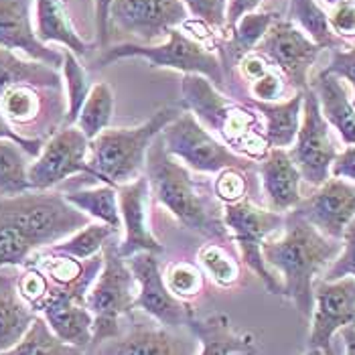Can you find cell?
Returning <instances> with one entry per match:
<instances>
[{"mask_svg":"<svg viewBox=\"0 0 355 355\" xmlns=\"http://www.w3.org/2000/svg\"><path fill=\"white\" fill-rule=\"evenodd\" d=\"M341 252V240L323 236L295 209L284 214L280 236L262 244V258L282 284V297L291 299L302 317L313 315V284Z\"/></svg>","mask_w":355,"mask_h":355,"instance_id":"obj_1","label":"cell"},{"mask_svg":"<svg viewBox=\"0 0 355 355\" xmlns=\"http://www.w3.org/2000/svg\"><path fill=\"white\" fill-rule=\"evenodd\" d=\"M144 177L148 179L155 201L163 205L183 227L219 244L232 242L223 223V211L207 193H203L193 179L191 171L166 153L161 135L148 146Z\"/></svg>","mask_w":355,"mask_h":355,"instance_id":"obj_2","label":"cell"},{"mask_svg":"<svg viewBox=\"0 0 355 355\" xmlns=\"http://www.w3.org/2000/svg\"><path fill=\"white\" fill-rule=\"evenodd\" d=\"M181 94L187 112L216 132L230 150L258 163L268 155L262 116L246 102L227 98L207 78L195 73L183 76Z\"/></svg>","mask_w":355,"mask_h":355,"instance_id":"obj_3","label":"cell"},{"mask_svg":"<svg viewBox=\"0 0 355 355\" xmlns=\"http://www.w3.org/2000/svg\"><path fill=\"white\" fill-rule=\"evenodd\" d=\"M181 114V108L166 106L135 128H106L89 140V177L110 187H120L140 177L148 146Z\"/></svg>","mask_w":355,"mask_h":355,"instance_id":"obj_4","label":"cell"},{"mask_svg":"<svg viewBox=\"0 0 355 355\" xmlns=\"http://www.w3.org/2000/svg\"><path fill=\"white\" fill-rule=\"evenodd\" d=\"M0 216L12 221L37 252L59 244L92 223V219L65 199V193L53 189H28L19 195L0 197Z\"/></svg>","mask_w":355,"mask_h":355,"instance_id":"obj_5","label":"cell"},{"mask_svg":"<svg viewBox=\"0 0 355 355\" xmlns=\"http://www.w3.org/2000/svg\"><path fill=\"white\" fill-rule=\"evenodd\" d=\"M85 306L94 317L87 352L118 337L122 333L120 321L137 309V282L114 240L102 248V270L85 293Z\"/></svg>","mask_w":355,"mask_h":355,"instance_id":"obj_6","label":"cell"},{"mask_svg":"<svg viewBox=\"0 0 355 355\" xmlns=\"http://www.w3.org/2000/svg\"><path fill=\"white\" fill-rule=\"evenodd\" d=\"M128 57H142L150 67H164L181 71L183 76H203L214 83L218 89L225 87V73L221 61L209 47L201 45L179 28H173L163 43L157 45H140V43H120L114 47H106L96 59V69H104L116 61Z\"/></svg>","mask_w":355,"mask_h":355,"instance_id":"obj_7","label":"cell"},{"mask_svg":"<svg viewBox=\"0 0 355 355\" xmlns=\"http://www.w3.org/2000/svg\"><path fill=\"white\" fill-rule=\"evenodd\" d=\"M164 148L171 157L197 173H216L223 168L256 171L258 164L230 150L214 137L191 112H181L161 132Z\"/></svg>","mask_w":355,"mask_h":355,"instance_id":"obj_8","label":"cell"},{"mask_svg":"<svg viewBox=\"0 0 355 355\" xmlns=\"http://www.w3.org/2000/svg\"><path fill=\"white\" fill-rule=\"evenodd\" d=\"M223 223L232 240L240 248L244 264L262 280L270 295H282L280 278L266 266L262 258V244L282 230L284 214H276L268 207H260L254 201L244 199L223 205Z\"/></svg>","mask_w":355,"mask_h":355,"instance_id":"obj_9","label":"cell"},{"mask_svg":"<svg viewBox=\"0 0 355 355\" xmlns=\"http://www.w3.org/2000/svg\"><path fill=\"white\" fill-rule=\"evenodd\" d=\"M288 155L301 173L302 183L313 189L321 187L331 177V164L339 155L337 140L311 87L302 92L301 128Z\"/></svg>","mask_w":355,"mask_h":355,"instance_id":"obj_10","label":"cell"},{"mask_svg":"<svg viewBox=\"0 0 355 355\" xmlns=\"http://www.w3.org/2000/svg\"><path fill=\"white\" fill-rule=\"evenodd\" d=\"M87 150L89 140L78 126H61L55 130L43 142L41 153L28 164L31 189L47 191L73 175H89Z\"/></svg>","mask_w":355,"mask_h":355,"instance_id":"obj_11","label":"cell"},{"mask_svg":"<svg viewBox=\"0 0 355 355\" xmlns=\"http://www.w3.org/2000/svg\"><path fill=\"white\" fill-rule=\"evenodd\" d=\"M189 17L181 0H112L110 31H122L140 45H155Z\"/></svg>","mask_w":355,"mask_h":355,"instance_id":"obj_12","label":"cell"},{"mask_svg":"<svg viewBox=\"0 0 355 355\" xmlns=\"http://www.w3.org/2000/svg\"><path fill=\"white\" fill-rule=\"evenodd\" d=\"M254 51L264 55L295 92L311 87L309 71L313 69L321 49L288 19H276Z\"/></svg>","mask_w":355,"mask_h":355,"instance_id":"obj_13","label":"cell"},{"mask_svg":"<svg viewBox=\"0 0 355 355\" xmlns=\"http://www.w3.org/2000/svg\"><path fill=\"white\" fill-rule=\"evenodd\" d=\"M137 282V309L150 315L163 327L181 329L195 317L191 304L179 301L164 284L159 254L137 252L124 258Z\"/></svg>","mask_w":355,"mask_h":355,"instance_id":"obj_14","label":"cell"},{"mask_svg":"<svg viewBox=\"0 0 355 355\" xmlns=\"http://www.w3.org/2000/svg\"><path fill=\"white\" fill-rule=\"evenodd\" d=\"M347 325H355V278H317L313 284V315L309 347L333 355L331 339Z\"/></svg>","mask_w":355,"mask_h":355,"instance_id":"obj_15","label":"cell"},{"mask_svg":"<svg viewBox=\"0 0 355 355\" xmlns=\"http://www.w3.org/2000/svg\"><path fill=\"white\" fill-rule=\"evenodd\" d=\"M295 211L323 236L341 240L345 227L355 218V183L341 177H329L309 197H302Z\"/></svg>","mask_w":355,"mask_h":355,"instance_id":"obj_16","label":"cell"},{"mask_svg":"<svg viewBox=\"0 0 355 355\" xmlns=\"http://www.w3.org/2000/svg\"><path fill=\"white\" fill-rule=\"evenodd\" d=\"M116 191H118L120 219L124 227V238L118 244V254L122 258H128L137 252L163 254L164 246L148 227V199H150L148 179L140 175L135 181L120 185Z\"/></svg>","mask_w":355,"mask_h":355,"instance_id":"obj_17","label":"cell"},{"mask_svg":"<svg viewBox=\"0 0 355 355\" xmlns=\"http://www.w3.org/2000/svg\"><path fill=\"white\" fill-rule=\"evenodd\" d=\"M199 341L189 333L171 327H140L108 339L85 355H197Z\"/></svg>","mask_w":355,"mask_h":355,"instance_id":"obj_18","label":"cell"},{"mask_svg":"<svg viewBox=\"0 0 355 355\" xmlns=\"http://www.w3.org/2000/svg\"><path fill=\"white\" fill-rule=\"evenodd\" d=\"M0 49L23 53L55 69L63 65V53L37 39L31 19V0H0Z\"/></svg>","mask_w":355,"mask_h":355,"instance_id":"obj_19","label":"cell"},{"mask_svg":"<svg viewBox=\"0 0 355 355\" xmlns=\"http://www.w3.org/2000/svg\"><path fill=\"white\" fill-rule=\"evenodd\" d=\"M256 173L260 175L268 209L276 214H288L302 201L301 173L286 148H270L258 163Z\"/></svg>","mask_w":355,"mask_h":355,"instance_id":"obj_20","label":"cell"},{"mask_svg":"<svg viewBox=\"0 0 355 355\" xmlns=\"http://www.w3.org/2000/svg\"><path fill=\"white\" fill-rule=\"evenodd\" d=\"M39 313L61 341L87 352L92 343L94 317L85 302L71 295H51Z\"/></svg>","mask_w":355,"mask_h":355,"instance_id":"obj_21","label":"cell"},{"mask_svg":"<svg viewBox=\"0 0 355 355\" xmlns=\"http://www.w3.org/2000/svg\"><path fill=\"white\" fill-rule=\"evenodd\" d=\"M187 329L199 341L197 355H256L258 345L252 333H238L227 315L216 313L205 319L193 317Z\"/></svg>","mask_w":355,"mask_h":355,"instance_id":"obj_22","label":"cell"},{"mask_svg":"<svg viewBox=\"0 0 355 355\" xmlns=\"http://www.w3.org/2000/svg\"><path fill=\"white\" fill-rule=\"evenodd\" d=\"M311 89L319 100V106L329 126L347 146H355V106L343 82L323 69L313 80Z\"/></svg>","mask_w":355,"mask_h":355,"instance_id":"obj_23","label":"cell"},{"mask_svg":"<svg viewBox=\"0 0 355 355\" xmlns=\"http://www.w3.org/2000/svg\"><path fill=\"white\" fill-rule=\"evenodd\" d=\"M35 33L41 43H59L76 57H85L92 49L73 27L65 0H35Z\"/></svg>","mask_w":355,"mask_h":355,"instance_id":"obj_24","label":"cell"},{"mask_svg":"<svg viewBox=\"0 0 355 355\" xmlns=\"http://www.w3.org/2000/svg\"><path fill=\"white\" fill-rule=\"evenodd\" d=\"M264 120V138L268 148H286L293 146L301 128L302 92H295L293 98L282 102H256L246 100Z\"/></svg>","mask_w":355,"mask_h":355,"instance_id":"obj_25","label":"cell"},{"mask_svg":"<svg viewBox=\"0 0 355 355\" xmlns=\"http://www.w3.org/2000/svg\"><path fill=\"white\" fill-rule=\"evenodd\" d=\"M35 319L37 313L17 291V276L0 270V354L19 343Z\"/></svg>","mask_w":355,"mask_h":355,"instance_id":"obj_26","label":"cell"},{"mask_svg":"<svg viewBox=\"0 0 355 355\" xmlns=\"http://www.w3.org/2000/svg\"><path fill=\"white\" fill-rule=\"evenodd\" d=\"M276 19H280L276 12H248L244 15L236 27L232 28L225 35V41L221 45V67L223 73L232 67H236V63L250 51L256 49V45L262 41V37L268 33V28L272 27V23Z\"/></svg>","mask_w":355,"mask_h":355,"instance_id":"obj_27","label":"cell"},{"mask_svg":"<svg viewBox=\"0 0 355 355\" xmlns=\"http://www.w3.org/2000/svg\"><path fill=\"white\" fill-rule=\"evenodd\" d=\"M31 83L37 87H49V89H61L63 78L55 67L45 63L23 59L19 53L0 49V98L15 85Z\"/></svg>","mask_w":355,"mask_h":355,"instance_id":"obj_28","label":"cell"},{"mask_svg":"<svg viewBox=\"0 0 355 355\" xmlns=\"http://www.w3.org/2000/svg\"><path fill=\"white\" fill-rule=\"evenodd\" d=\"M288 21L301 28L321 51L345 49V41L331 31L327 12L317 0H288Z\"/></svg>","mask_w":355,"mask_h":355,"instance_id":"obj_29","label":"cell"},{"mask_svg":"<svg viewBox=\"0 0 355 355\" xmlns=\"http://www.w3.org/2000/svg\"><path fill=\"white\" fill-rule=\"evenodd\" d=\"M65 199L73 207L83 211L89 219H98L100 223L110 225L116 234L122 230L116 187L100 185V187H94V189H80V191L65 193Z\"/></svg>","mask_w":355,"mask_h":355,"instance_id":"obj_30","label":"cell"},{"mask_svg":"<svg viewBox=\"0 0 355 355\" xmlns=\"http://www.w3.org/2000/svg\"><path fill=\"white\" fill-rule=\"evenodd\" d=\"M0 355H85V352L61 341L45 323V319L37 315L23 339Z\"/></svg>","mask_w":355,"mask_h":355,"instance_id":"obj_31","label":"cell"},{"mask_svg":"<svg viewBox=\"0 0 355 355\" xmlns=\"http://www.w3.org/2000/svg\"><path fill=\"white\" fill-rule=\"evenodd\" d=\"M112 114H114V92L110 83L98 82L96 85H92L76 124L87 140H94L102 130L108 128Z\"/></svg>","mask_w":355,"mask_h":355,"instance_id":"obj_32","label":"cell"},{"mask_svg":"<svg viewBox=\"0 0 355 355\" xmlns=\"http://www.w3.org/2000/svg\"><path fill=\"white\" fill-rule=\"evenodd\" d=\"M27 153L12 140L0 138V197L19 195L31 189Z\"/></svg>","mask_w":355,"mask_h":355,"instance_id":"obj_33","label":"cell"},{"mask_svg":"<svg viewBox=\"0 0 355 355\" xmlns=\"http://www.w3.org/2000/svg\"><path fill=\"white\" fill-rule=\"evenodd\" d=\"M63 82L67 87V98H65V116H63V126H76V120L80 116L83 102L92 89V83L87 78V71L83 69L80 59L71 51H63Z\"/></svg>","mask_w":355,"mask_h":355,"instance_id":"obj_34","label":"cell"},{"mask_svg":"<svg viewBox=\"0 0 355 355\" xmlns=\"http://www.w3.org/2000/svg\"><path fill=\"white\" fill-rule=\"evenodd\" d=\"M116 236V232L106 225V223H87L85 227L78 230L76 234H71L69 238L61 240L59 244L51 246L55 252L67 254L76 260H89L98 254H102L104 244Z\"/></svg>","mask_w":355,"mask_h":355,"instance_id":"obj_35","label":"cell"},{"mask_svg":"<svg viewBox=\"0 0 355 355\" xmlns=\"http://www.w3.org/2000/svg\"><path fill=\"white\" fill-rule=\"evenodd\" d=\"M197 262L201 272L221 288H232L240 282V262L221 244H203L197 250Z\"/></svg>","mask_w":355,"mask_h":355,"instance_id":"obj_36","label":"cell"},{"mask_svg":"<svg viewBox=\"0 0 355 355\" xmlns=\"http://www.w3.org/2000/svg\"><path fill=\"white\" fill-rule=\"evenodd\" d=\"M37 250L28 238L4 216H0V270L25 266Z\"/></svg>","mask_w":355,"mask_h":355,"instance_id":"obj_37","label":"cell"},{"mask_svg":"<svg viewBox=\"0 0 355 355\" xmlns=\"http://www.w3.org/2000/svg\"><path fill=\"white\" fill-rule=\"evenodd\" d=\"M166 288L179 299V301L189 302L197 299L203 288H205V274L201 272V268H197L191 262H175L168 264L163 274Z\"/></svg>","mask_w":355,"mask_h":355,"instance_id":"obj_38","label":"cell"},{"mask_svg":"<svg viewBox=\"0 0 355 355\" xmlns=\"http://www.w3.org/2000/svg\"><path fill=\"white\" fill-rule=\"evenodd\" d=\"M248 173L252 171H242V168H223L218 173L216 179V197L223 205L238 203L248 199L250 191V181Z\"/></svg>","mask_w":355,"mask_h":355,"instance_id":"obj_39","label":"cell"},{"mask_svg":"<svg viewBox=\"0 0 355 355\" xmlns=\"http://www.w3.org/2000/svg\"><path fill=\"white\" fill-rule=\"evenodd\" d=\"M345 276L355 278V218L349 221V225L343 232L339 256L331 262V266L323 272L321 278L331 282V280H339Z\"/></svg>","mask_w":355,"mask_h":355,"instance_id":"obj_40","label":"cell"},{"mask_svg":"<svg viewBox=\"0 0 355 355\" xmlns=\"http://www.w3.org/2000/svg\"><path fill=\"white\" fill-rule=\"evenodd\" d=\"M288 87L291 85L284 80V76L274 67L262 78L248 83V92L256 102H282V98H286Z\"/></svg>","mask_w":355,"mask_h":355,"instance_id":"obj_41","label":"cell"},{"mask_svg":"<svg viewBox=\"0 0 355 355\" xmlns=\"http://www.w3.org/2000/svg\"><path fill=\"white\" fill-rule=\"evenodd\" d=\"M195 21L218 31L225 28V0H181Z\"/></svg>","mask_w":355,"mask_h":355,"instance_id":"obj_42","label":"cell"},{"mask_svg":"<svg viewBox=\"0 0 355 355\" xmlns=\"http://www.w3.org/2000/svg\"><path fill=\"white\" fill-rule=\"evenodd\" d=\"M329 27L339 39H355V0H341L327 12Z\"/></svg>","mask_w":355,"mask_h":355,"instance_id":"obj_43","label":"cell"},{"mask_svg":"<svg viewBox=\"0 0 355 355\" xmlns=\"http://www.w3.org/2000/svg\"><path fill=\"white\" fill-rule=\"evenodd\" d=\"M325 71L337 76L339 80H345V82L354 87L352 102H354L355 106V43L349 45V47H345V49H333L331 61H329V65L325 67Z\"/></svg>","mask_w":355,"mask_h":355,"instance_id":"obj_44","label":"cell"},{"mask_svg":"<svg viewBox=\"0 0 355 355\" xmlns=\"http://www.w3.org/2000/svg\"><path fill=\"white\" fill-rule=\"evenodd\" d=\"M236 67H238V76H240L246 83L262 78L266 71L272 69L270 61H268L264 55L258 53V51H250V53L244 55V57L236 63Z\"/></svg>","mask_w":355,"mask_h":355,"instance_id":"obj_45","label":"cell"},{"mask_svg":"<svg viewBox=\"0 0 355 355\" xmlns=\"http://www.w3.org/2000/svg\"><path fill=\"white\" fill-rule=\"evenodd\" d=\"M0 138L17 142V144L27 153L31 159H35V157L41 153L43 142H45V140H41V138H27V137H23V135H19V132L8 124V120L4 118L2 110H0Z\"/></svg>","mask_w":355,"mask_h":355,"instance_id":"obj_46","label":"cell"},{"mask_svg":"<svg viewBox=\"0 0 355 355\" xmlns=\"http://www.w3.org/2000/svg\"><path fill=\"white\" fill-rule=\"evenodd\" d=\"M260 4H262V0H225V28H223V33L227 35L244 15L254 12Z\"/></svg>","mask_w":355,"mask_h":355,"instance_id":"obj_47","label":"cell"},{"mask_svg":"<svg viewBox=\"0 0 355 355\" xmlns=\"http://www.w3.org/2000/svg\"><path fill=\"white\" fill-rule=\"evenodd\" d=\"M331 177H341L355 183V146H345L339 150L335 163L331 164Z\"/></svg>","mask_w":355,"mask_h":355,"instance_id":"obj_48","label":"cell"},{"mask_svg":"<svg viewBox=\"0 0 355 355\" xmlns=\"http://www.w3.org/2000/svg\"><path fill=\"white\" fill-rule=\"evenodd\" d=\"M96 4V31H98V45L102 49L108 47L110 41V4L112 0H94Z\"/></svg>","mask_w":355,"mask_h":355,"instance_id":"obj_49","label":"cell"},{"mask_svg":"<svg viewBox=\"0 0 355 355\" xmlns=\"http://www.w3.org/2000/svg\"><path fill=\"white\" fill-rule=\"evenodd\" d=\"M339 333H341L343 343H345V355H355V325H347Z\"/></svg>","mask_w":355,"mask_h":355,"instance_id":"obj_50","label":"cell"},{"mask_svg":"<svg viewBox=\"0 0 355 355\" xmlns=\"http://www.w3.org/2000/svg\"><path fill=\"white\" fill-rule=\"evenodd\" d=\"M304 355H325V354H323V352H319V349H309Z\"/></svg>","mask_w":355,"mask_h":355,"instance_id":"obj_51","label":"cell"},{"mask_svg":"<svg viewBox=\"0 0 355 355\" xmlns=\"http://www.w3.org/2000/svg\"><path fill=\"white\" fill-rule=\"evenodd\" d=\"M325 2H329V4L333 6V4H337V2H341V0H325Z\"/></svg>","mask_w":355,"mask_h":355,"instance_id":"obj_52","label":"cell"}]
</instances>
